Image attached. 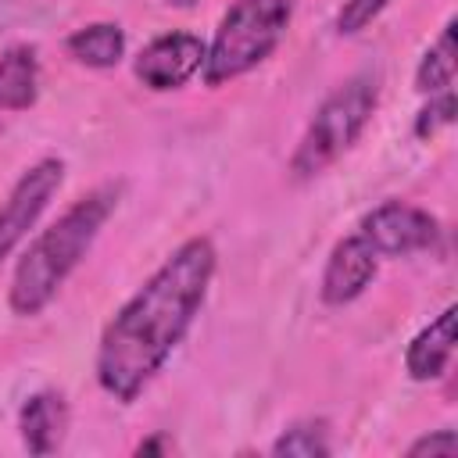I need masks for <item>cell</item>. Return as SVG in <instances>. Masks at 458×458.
<instances>
[{
    "mask_svg": "<svg viewBox=\"0 0 458 458\" xmlns=\"http://www.w3.org/2000/svg\"><path fill=\"white\" fill-rule=\"evenodd\" d=\"M204 43L190 32H168L157 36L154 43H147L136 57V75L143 86L150 89H175L182 86L200 64H204Z\"/></svg>",
    "mask_w": 458,
    "mask_h": 458,
    "instance_id": "52a82bcc",
    "label": "cell"
},
{
    "mask_svg": "<svg viewBox=\"0 0 458 458\" xmlns=\"http://www.w3.org/2000/svg\"><path fill=\"white\" fill-rule=\"evenodd\" d=\"M215 261L208 236L186 240L107 322L97 347V379L114 401L129 404L168 361L204 304Z\"/></svg>",
    "mask_w": 458,
    "mask_h": 458,
    "instance_id": "6da1fadb",
    "label": "cell"
},
{
    "mask_svg": "<svg viewBox=\"0 0 458 458\" xmlns=\"http://www.w3.org/2000/svg\"><path fill=\"white\" fill-rule=\"evenodd\" d=\"M168 4H175V7H193L197 0H168Z\"/></svg>",
    "mask_w": 458,
    "mask_h": 458,
    "instance_id": "d6986e66",
    "label": "cell"
},
{
    "mask_svg": "<svg viewBox=\"0 0 458 458\" xmlns=\"http://www.w3.org/2000/svg\"><path fill=\"white\" fill-rule=\"evenodd\" d=\"M68 54L89 68H111L125 54V36L111 21H97V25H86L68 36Z\"/></svg>",
    "mask_w": 458,
    "mask_h": 458,
    "instance_id": "7c38bea8",
    "label": "cell"
},
{
    "mask_svg": "<svg viewBox=\"0 0 458 458\" xmlns=\"http://www.w3.org/2000/svg\"><path fill=\"white\" fill-rule=\"evenodd\" d=\"M372 111H376V86H372V79L358 75V79H347L344 86H336L322 100V107L315 111L304 140L297 143L290 172L297 179H308V175L322 172L329 161H336L361 136V129L369 125Z\"/></svg>",
    "mask_w": 458,
    "mask_h": 458,
    "instance_id": "277c9868",
    "label": "cell"
},
{
    "mask_svg": "<svg viewBox=\"0 0 458 458\" xmlns=\"http://www.w3.org/2000/svg\"><path fill=\"white\" fill-rule=\"evenodd\" d=\"M61 179H64V165H61L57 157H43V161H36V165L14 182L11 197H7L4 208H0V258H7L11 247H14V243L29 233V225L43 215V208H47V200L57 193Z\"/></svg>",
    "mask_w": 458,
    "mask_h": 458,
    "instance_id": "5b68a950",
    "label": "cell"
},
{
    "mask_svg": "<svg viewBox=\"0 0 458 458\" xmlns=\"http://www.w3.org/2000/svg\"><path fill=\"white\" fill-rule=\"evenodd\" d=\"M454 451H458L454 429H440V433L422 437V440H415V444L408 447V454H454Z\"/></svg>",
    "mask_w": 458,
    "mask_h": 458,
    "instance_id": "e0dca14e",
    "label": "cell"
},
{
    "mask_svg": "<svg viewBox=\"0 0 458 458\" xmlns=\"http://www.w3.org/2000/svg\"><path fill=\"white\" fill-rule=\"evenodd\" d=\"M18 429H21V440L32 454H54L64 440V429H68V408H64V397L54 394V390H43V394H32L25 404H21V415H18Z\"/></svg>",
    "mask_w": 458,
    "mask_h": 458,
    "instance_id": "9c48e42d",
    "label": "cell"
},
{
    "mask_svg": "<svg viewBox=\"0 0 458 458\" xmlns=\"http://www.w3.org/2000/svg\"><path fill=\"white\" fill-rule=\"evenodd\" d=\"M451 82H454V21L444 25L440 39L426 50V57L419 61V72H415V86L429 97L451 89Z\"/></svg>",
    "mask_w": 458,
    "mask_h": 458,
    "instance_id": "4fadbf2b",
    "label": "cell"
},
{
    "mask_svg": "<svg viewBox=\"0 0 458 458\" xmlns=\"http://www.w3.org/2000/svg\"><path fill=\"white\" fill-rule=\"evenodd\" d=\"M136 451H140V454H150V451H165V440H147V444H140Z\"/></svg>",
    "mask_w": 458,
    "mask_h": 458,
    "instance_id": "ac0fdd59",
    "label": "cell"
},
{
    "mask_svg": "<svg viewBox=\"0 0 458 458\" xmlns=\"http://www.w3.org/2000/svg\"><path fill=\"white\" fill-rule=\"evenodd\" d=\"M297 0H236L204 50V82L222 86L258 68L283 39Z\"/></svg>",
    "mask_w": 458,
    "mask_h": 458,
    "instance_id": "3957f363",
    "label": "cell"
},
{
    "mask_svg": "<svg viewBox=\"0 0 458 458\" xmlns=\"http://www.w3.org/2000/svg\"><path fill=\"white\" fill-rule=\"evenodd\" d=\"M118 208V186H97L86 197H79L50 229H43L29 250L21 254L14 279H11V311L14 315H36L50 304L57 286L68 279V272L82 261L111 211Z\"/></svg>",
    "mask_w": 458,
    "mask_h": 458,
    "instance_id": "7a4b0ae2",
    "label": "cell"
},
{
    "mask_svg": "<svg viewBox=\"0 0 458 458\" xmlns=\"http://www.w3.org/2000/svg\"><path fill=\"white\" fill-rule=\"evenodd\" d=\"M272 454H286V458H322V454H329L326 426L322 422H297V426H290L272 444Z\"/></svg>",
    "mask_w": 458,
    "mask_h": 458,
    "instance_id": "5bb4252c",
    "label": "cell"
},
{
    "mask_svg": "<svg viewBox=\"0 0 458 458\" xmlns=\"http://www.w3.org/2000/svg\"><path fill=\"white\" fill-rule=\"evenodd\" d=\"M376 247L354 233L347 240H340L326 261V272H322V301L326 304H347L354 301L376 276Z\"/></svg>",
    "mask_w": 458,
    "mask_h": 458,
    "instance_id": "ba28073f",
    "label": "cell"
},
{
    "mask_svg": "<svg viewBox=\"0 0 458 458\" xmlns=\"http://www.w3.org/2000/svg\"><path fill=\"white\" fill-rule=\"evenodd\" d=\"M451 122H454V97H451V89H444L440 97H429V104L419 111V118H415V136L429 140L437 129H444V125H451Z\"/></svg>",
    "mask_w": 458,
    "mask_h": 458,
    "instance_id": "9a60e30c",
    "label": "cell"
},
{
    "mask_svg": "<svg viewBox=\"0 0 458 458\" xmlns=\"http://www.w3.org/2000/svg\"><path fill=\"white\" fill-rule=\"evenodd\" d=\"M454 308H444L411 344H408V354H404V365H408V376L411 379H437L447 361H451V351H454Z\"/></svg>",
    "mask_w": 458,
    "mask_h": 458,
    "instance_id": "30bf717a",
    "label": "cell"
},
{
    "mask_svg": "<svg viewBox=\"0 0 458 458\" xmlns=\"http://www.w3.org/2000/svg\"><path fill=\"white\" fill-rule=\"evenodd\" d=\"M386 7V0H344V7H340V14H336V29L340 32H361L379 11Z\"/></svg>",
    "mask_w": 458,
    "mask_h": 458,
    "instance_id": "2e32d148",
    "label": "cell"
},
{
    "mask_svg": "<svg viewBox=\"0 0 458 458\" xmlns=\"http://www.w3.org/2000/svg\"><path fill=\"white\" fill-rule=\"evenodd\" d=\"M361 236L376 254H411L437 240V218L415 204L386 200L361 218Z\"/></svg>",
    "mask_w": 458,
    "mask_h": 458,
    "instance_id": "8992f818",
    "label": "cell"
},
{
    "mask_svg": "<svg viewBox=\"0 0 458 458\" xmlns=\"http://www.w3.org/2000/svg\"><path fill=\"white\" fill-rule=\"evenodd\" d=\"M39 64L32 47H11L0 57V111H25L36 104Z\"/></svg>",
    "mask_w": 458,
    "mask_h": 458,
    "instance_id": "8fae6325",
    "label": "cell"
}]
</instances>
